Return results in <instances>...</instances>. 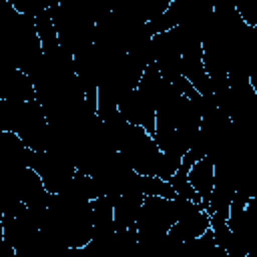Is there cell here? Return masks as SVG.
<instances>
[{
	"label": "cell",
	"instance_id": "cell-1",
	"mask_svg": "<svg viewBox=\"0 0 257 257\" xmlns=\"http://www.w3.org/2000/svg\"><path fill=\"white\" fill-rule=\"evenodd\" d=\"M0 131L16 133L32 151H46L50 139V124L42 104L32 100L0 98Z\"/></svg>",
	"mask_w": 257,
	"mask_h": 257
},
{
	"label": "cell",
	"instance_id": "cell-2",
	"mask_svg": "<svg viewBox=\"0 0 257 257\" xmlns=\"http://www.w3.org/2000/svg\"><path fill=\"white\" fill-rule=\"evenodd\" d=\"M217 106L229 114L233 124L257 128V92L249 80L231 82L227 88L215 92Z\"/></svg>",
	"mask_w": 257,
	"mask_h": 257
},
{
	"label": "cell",
	"instance_id": "cell-3",
	"mask_svg": "<svg viewBox=\"0 0 257 257\" xmlns=\"http://www.w3.org/2000/svg\"><path fill=\"white\" fill-rule=\"evenodd\" d=\"M28 167H32L40 175V179L44 181L46 189L52 195L64 191L78 171L76 165L62 155H56L52 151H32V149L28 153Z\"/></svg>",
	"mask_w": 257,
	"mask_h": 257
},
{
	"label": "cell",
	"instance_id": "cell-4",
	"mask_svg": "<svg viewBox=\"0 0 257 257\" xmlns=\"http://www.w3.org/2000/svg\"><path fill=\"white\" fill-rule=\"evenodd\" d=\"M118 110L122 112V116L133 122V124H139V126H145L151 135L155 133V126H157V110L155 106L143 96V92L139 88L131 90L128 94H124L118 102Z\"/></svg>",
	"mask_w": 257,
	"mask_h": 257
},
{
	"label": "cell",
	"instance_id": "cell-5",
	"mask_svg": "<svg viewBox=\"0 0 257 257\" xmlns=\"http://www.w3.org/2000/svg\"><path fill=\"white\" fill-rule=\"evenodd\" d=\"M181 72L199 92L213 94V80L203 62V44L193 46L181 54Z\"/></svg>",
	"mask_w": 257,
	"mask_h": 257
},
{
	"label": "cell",
	"instance_id": "cell-6",
	"mask_svg": "<svg viewBox=\"0 0 257 257\" xmlns=\"http://www.w3.org/2000/svg\"><path fill=\"white\" fill-rule=\"evenodd\" d=\"M137 88H139V90L143 92V96L155 106V110H157L169 96H173L175 92H179V90L175 88V84L169 82V80L161 74V70H159L157 64H149V66L145 68V72H143L141 82H139Z\"/></svg>",
	"mask_w": 257,
	"mask_h": 257
},
{
	"label": "cell",
	"instance_id": "cell-7",
	"mask_svg": "<svg viewBox=\"0 0 257 257\" xmlns=\"http://www.w3.org/2000/svg\"><path fill=\"white\" fill-rule=\"evenodd\" d=\"M0 98H8V100H32V98H36V88H34L32 78L24 70H20L18 66H12L8 72L2 74Z\"/></svg>",
	"mask_w": 257,
	"mask_h": 257
},
{
	"label": "cell",
	"instance_id": "cell-8",
	"mask_svg": "<svg viewBox=\"0 0 257 257\" xmlns=\"http://www.w3.org/2000/svg\"><path fill=\"white\" fill-rule=\"evenodd\" d=\"M189 181L197 189V193L201 195V207L207 209L211 191L215 187V163L209 157L195 161L193 167L189 169Z\"/></svg>",
	"mask_w": 257,
	"mask_h": 257
},
{
	"label": "cell",
	"instance_id": "cell-9",
	"mask_svg": "<svg viewBox=\"0 0 257 257\" xmlns=\"http://www.w3.org/2000/svg\"><path fill=\"white\" fill-rule=\"evenodd\" d=\"M145 195L141 193H124L114 199V229H128L137 225L141 205Z\"/></svg>",
	"mask_w": 257,
	"mask_h": 257
},
{
	"label": "cell",
	"instance_id": "cell-10",
	"mask_svg": "<svg viewBox=\"0 0 257 257\" xmlns=\"http://www.w3.org/2000/svg\"><path fill=\"white\" fill-rule=\"evenodd\" d=\"M92 215H94V231L92 237H108L114 229V199L100 195L92 201Z\"/></svg>",
	"mask_w": 257,
	"mask_h": 257
},
{
	"label": "cell",
	"instance_id": "cell-11",
	"mask_svg": "<svg viewBox=\"0 0 257 257\" xmlns=\"http://www.w3.org/2000/svg\"><path fill=\"white\" fill-rule=\"evenodd\" d=\"M181 249H183L185 253L193 255V257H205V255L213 253V251L217 249V241H215V233H213V229L209 227V229H207L205 233H201L199 237L181 243Z\"/></svg>",
	"mask_w": 257,
	"mask_h": 257
},
{
	"label": "cell",
	"instance_id": "cell-12",
	"mask_svg": "<svg viewBox=\"0 0 257 257\" xmlns=\"http://www.w3.org/2000/svg\"><path fill=\"white\" fill-rule=\"evenodd\" d=\"M141 193L147 195H159V197H167V199H177V191L173 189V185L167 179L161 177H153V175H143L141 179Z\"/></svg>",
	"mask_w": 257,
	"mask_h": 257
},
{
	"label": "cell",
	"instance_id": "cell-13",
	"mask_svg": "<svg viewBox=\"0 0 257 257\" xmlns=\"http://www.w3.org/2000/svg\"><path fill=\"white\" fill-rule=\"evenodd\" d=\"M36 30H38V36L42 40V50H50V48L60 44L58 34H56V26H54L52 16H50V10L36 16Z\"/></svg>",
	"mask_w": 257,
	"mask_h": 257
},
{
	"label": "cell",
	"instance_id": "cell-14",
	"mask_svg": "<svg viewBox=\"0 0 257 257\" xmlns=\"http://www.w3.org/2000/svg\"><path fill=\"white\" fill-rule=\"evenodd\" d=\"M8 2H10L18 12L28 14V16H32V18H36V16H40L42 12L50 10L48 0H8Z\"/></svg>",
	"mask_w": 257,
	"mask_h": 257
},
{
	"label": "cell",
	"instance_id": "cell-15",
	"mask_svg": "<svg viewBox=\"0 0 257 257\" xmlns=\"http://www.w3.org/2000/svg\"><path fill=\"white\" fill-rule=\"evenodd\" d=\"M237 10H239V14L243 16V20L247 24L257 26V0H241Z\"/></svg>",
	"mask_w": 257,
	"mask_h": 257
},
{
	"label": "cell",
	"instance_id": "cell-16",
	"mask_svg": "<svg viewBox=\"0 0 257 257\" xmlns=\"http://www.w3.org/2000/svg\"><path fill=\"white\" fill-rule=\"evenodd\" d=\"M241 4V0H213L215 8H237Z\"/></svg>",
	"mask_w": 257,
	"mask_h": 257
},
{
	"label": "cell",
	"instance_id": "cell-17",
	"mask_svg": "<svg viewBox=\"0 0 257 257\" xmlns=\"http://www.w3.org/2000/svg\"><path fill=\"white\" fill-rule=\"evenodd\" d=\"M249 82H251V86H253L255 92H257V58H255V62H253V66H251V70H249Z\"/></svg>",
	"mask_w": 257,
	"mask_h": 257
},
{
	"label": "cell",
	"instance_id": "cell-18",
	"mask_svg": "<svg viewBox=\"0 0 257 257\" xmlns=\"http://www.w3.org/2000/svg\"><path fill=\"white\" fill-rule=\"evenodd\" d=\"M167 2H169V4H171V2H175V0H167Z\"/></svg>",
	"mask_w": 257,
	"mask_h": 257
}]
</instances>
